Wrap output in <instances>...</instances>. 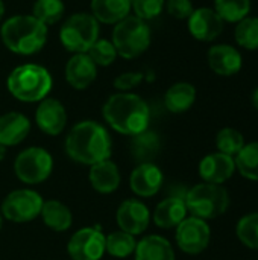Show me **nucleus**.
<instances>
[{"instance_id":"obj_1","label":"nucleus","mask_w":258,"mask_h":260,"mask_svg":"<svg viewBox=\"0 0 258 260\" xmlns=\"http://www.w3.org/2000/svg\"><path fill=\"white\" fill-rule=\"evenodd\" d=\"M64 148L75 163L93 166L111 158L113 142L106 126L96 120H81L68 131Z\"/></svg>"},{"instance_id":"obj_2","label":"nucleus","mask_w":258,"mask_h":260,"mask_svg":"<svg viewBox=\"0 0 258 260\" xmlns=\"http://www.w3.org/2000/svg\"><path fill=\"white\" fill-rule=\"evenodd\" d=\"M102 116L111 129L129 137L146 131L151 122L148 102L132 91L111 94L102 107Z\"/></svg>"},{"instance_id":"obj_3","label":"nucleus","mask_w":258,"mask_h":260,"mask_svg":"<svg viewBox=\"0 0 258 260\" xmlns=\"http://www.w3.org/2000/svg\"><path fill=\"white\" fill-rule=\"evenodd\" d=\"M49 27L32 14H17L6 18L0 27L3 46L15 55L32 56L47 43Z\"/></svg>"},{"instance_id":"obj_4","label":"nucleus","mask_w":258,"mask_h":260,"mask_svg":"<svg viewBox=\"0 0 258 260\" xmlns=\"http://www.w3.org/2000/svg\"><path fill=\"white\" fill-rule=\"evenodd\" d=\"M6 88L20 102L38 104L50 94L53 78L44 66L24 62L11 70L6 78Z\"/></svg>"},{"instance_id":"obj_5","label":"nucleus","mask_w":258,"mask_h":260,"mask_svg":"<svg viewBox=\"0 0 258 260\" xmlns=\"http://www.w3.org/2000/svg\"><path fill=\"white\" fill-rule=\"evenodd\" d=\"M111 41L119 56L123 59H135L141 56L151 46V27L146 21L131 14L125 20L114 24Z\"/></svg>"},{"instance_id":"obj_6","label":"nucleus","mask_w":258,"mask_h":260,"mask_svg":"<svg viewBox=\"0 0 258 260\" xmlns=\"http://www.w3.org/2000/svg\"><path fill=\"white\" fill-rule=\"evenodd\" d=\"M184 203L192 216L216 219L222 216L230 207V193L222 184L199 183L193 186L184 197Z\"/></svg>"},{"instance_id":"obj_7","label":"nucleus","mask_w":258,"mask_h":260,"mask_svg":"<svg viewBox=\"0 0 258 260\" xmlns=\"http://www.w3.org/2000/svg\"><path fill=\"white\" fill-rule=\"evenodd\" d=\"M99 34L100 24L90 12H75L62 21L58 37L62 47L73 55L87 53Z\"/></svg>"},{"instance_id":"obj_8","label":"nucleus","mask_w":258,"mask_h":260,"mask_svg":"<svg viewBox=\"0 0 258 260\" xmlns=\"http://www.w3.org/2000/svg\"><path fill=\"white\" fill-rule=\"evenodd\" d=\"M14 172L17 178L27 186L40 184L52 175L53 157L41 146H29L15 157Z\"/></svg>"},{"instance_id":"obj_9","label":"nucleus","mask_w":258,"mask_h":260,"mask_svg":"<svg viewBox=\"0 0 258 260\" xmlns=\"http://www.w3.org/2000/svg\"><path fill=\"white\" fill-rule=\"evenodd\" d=\"M43 203L44 200L36 190L17 189L5 197L0 206V213L11 222L26 224L40 216Z\"/></svg>"},{"instance_id":"obj_10","label":"nucleus","mask_w":258,"mask_h":260,"mask_svg":"<svg viewBox=\"0 0 258 260\" xmlns=\"http://www.w3.org/2000/svg\"><path fill=\"white\" fill-rule=\"evenodd\" d=\"M106 235L100 227H82L68 239L67 253L71 260H100L105 254Z\"/></svg>"},{"instance_id":"obj_11","label":"nucleus","mask_w":258,"mask_h":260,"mask_svg":"<svg viewBox=\"0 0 258 260\" xmlns=\"http://www.w3.org/2000/svg\"><path fill=\"white\" fill-rule=\"evenodd\" d=\"M175 230L176 245L186 254H201L210 245L211 229L207 221L201 218L187 216Z\"/></svg>"},{"instance_id":"obj_12","label":"nucleus","mask_w":258,"mask_h":260,"mask_svg":"<svg viewBox=\"0 0 258 260\" xmlns=\"http://www.w3.org/2000/svg\"><path fill=\"white\" fill-rule=\"evenodd\" d=\"M116 221L119 230L132 236H140L148 230L151 224V210L143 201L129 198L119 206L116 212Z\"/></svg>"},{"instance_id":"obj_13","label":"nucleus","mask_w":258,"mask_h":260,"mask_svg":"<svg viewBox=\"0 0 258 260\" xmlns=\"http://www.w3.org/2000/svg\"><path fill=\"white\" fill-rule=\"evenodd\" d=\"M224 20L217 15L213 8L202 6L195 8L192 15L187 18V27L190 35L202 43L214 41L224 30Z\"/></svg>"},{"instance_id":"obj_14","label":"nucleus","mask_w":258,"mask_h":260,"mask_svg":"<svg viewBox=\"0 0 258 260\" xmlns=\"http://www.w3.org/2000/svg\"><path fill=\"white\" fill-rule=\"evenodd\" d=\"M67 110L61 101L47 96L35 110V123L47 136H59L67 126Z\"/></svg>"},{"instance_id":"obj_15","label":"nucleus","mask_w":258,"mask_h":260,"mask_svg":"<svg viewBox=\"0 0 258 260\" xmlns=\"http://www.w3.org/2000/svg\"><path fill=\"white\" fill-rule=\"evenodd\" d=\"M164 175L155 163H138L129 175V187L140 198L155 197L163 187Z\"/></svg>"},{"instance_id":"obj_16","label":"nucleus","mask_w":258,"mask_h":260,"mask_svg":"<svg viewBox=\"0 0 258 260\" xmlns=\"http://www.w3.org/2000/svg\"><path fill=\"white\" fill-rule=\"evenodd\" d=\"M207 61L211 69L219 76H234L243 67V58L237 47L231 44H214L208 49Z\"/></svg>"},{"instance_id":"obj_17","label":"nucleus","mask_w":258,"mask_h":260,"mask_svg":"<svg viewBox=\"0 0 258 260\" xmlns=\"http://www.w3.org/2000/svg\"><path fill=\"white\" fill-rule=\"evenodd\" d=\"M97 69L87 53H73L65 64V81L75 90H85L96 81Z\"/></svg>"},{"instance_id":"obj_18","label":"nucleus","mask_w":258,"mask_h":260,"mask_svg":"<svg viewBox=\"0 0 258 260\" xmlns=\"http://www.w3.org/2000/svg\"><path fill=\"white\" fill-rule=\"evenodd\" d=\"M199 177L204 183L224 184L236 172L234 157H230L222 152H213L205 155L199 163Z\"/></svg>"},{"instance_id":"obj_19","label":"nucleus","mask_w":258,"mask_h":260,"mask_svg":"<svg viewBox=\"0 0 258 260\" xmlns=\"http://www.w3.org/2000/svg\"><path fill=\"white\" fill-rule=\"evenodd\" d=\"M30 120L20 111H9L0 116V145L5 148L17 146L30 133Z\"/></svg>"},{"instance_id":"obj_20","label":"nucleus","mask_w":258,"mask_h":260,"mask_svg":"<svg viewBox=\"0 0 258 260\" xmlns=\"http://www.w3.org/2000/svg\"><path fill=\"white\" fill-rule=\"evenodd\" d=\"M88 180H90L91 187L96 192L108 195L119 189L122 177H120L119 166L111 158H108V160H103L100 163L90 166Z\"/></svg>"},{"instance_id":"obj_21","label":"nucleus","mask_w":258,"mask_h":260,"mask_svg":"<svg viewBox=\"0 0 258 260\" xmlns=\"http://www.w3.org/2000/svg\"><path fill=\"white\" fill-rule=\"evenodd\" d=\"M187 213L189 210L184 203V198L170 197L157 204L152 219L157 227L170 230V229H176L187 218Z\"/></svg>"},{"instance_id":"obj_22","label":"nucleus","mask_w":258,"mask_h":260,"mask_svg":"<svg viewBox=\"0 0 258 260\" xmlns=\"http://www.w3.org/2000/svg\"><path fill=\"white\" fill-rule=\"evenodd\" d=\"M90 11L99 24L114 26L131 15V0H91Z\"/></svg>"},{"instance_id":"obj_23","label":"nucleus","mask_w":258,"mask_h":260,"mask_svg":"<svg viewBox=\"0 0 258 260\" xmlns=\"http://www.w3.org/2000/svg\"><path fill=\"white\" fill-rule=\"evenodd\" d=\"M134 256L135 260H175V250L166 238L149 235L137 241Z\"/></svg>"},{"instance_id":"obj_24","label":"nucleus","mask_w":258,"mask_h":260,"mask_svg":"<svg viewBox=\"0 0 258 260\" xmlns=\"http://www.w3.org/2000/svg\"><path fill=\"white\" fill-rule=\"evenodd\" d=\"M196 102V88L193 84L181 81L170 85L164 94V105L173 114L189 111Z\"/></svg>"},{"instance_id":"obj_25","label":"nucleus","mask_w":258,"mask_h":260,"mask_svg":"<svg viewBox=\"0 0 258 260\" xmlns=\"http://www.w3.org/2000/svg\"><path fill=\"white\" fill-rule=\"evenodd\" d=\"M44 225L56 233L67 232L73 224L71 210L58 200H49L43 203L41 213H40Z\"/></svg>"},{"instance_id":"obj_26","label":"nucleus","mask_w":258,"mask_h":260,"mask_svg":"<svg viewBox=\"0 0 258 260\" xmlns=\"http://www.w3.org/2000/svg\"><path fill=\"white\" fill-rule=\"evenodd\" d=\"M131 154L138 163H152L161 148L160 136L149 128L134 137H131Z\"/></svg>"},{"instance_id":"obj_27","label":"nucleus","mask_w":258,"mask_h":260,"mask_svg":"<svg viewBox=\"0 0 258 260\" xmlns=\"http://www.w3.org/2000/svg\"><path fill=\"white\" fill-rule=\"evenodd\" d=\"M135 247H137L135 236H132L126 232H122V230L113 232V233L106 235V238H105V253L113 257H117V259L129 257L131 254H134Z\"/></svg>"},{"instance_id":"obj_28","label":"nucleus","mask_w":258,"mask_h":260,"mask_svg":"<svg viewBox=\"0 0 258 260\" xmlns=\"http://www.w3.org/2000/svg\"><path fill=\"white\" fill-rule=\"evenodd\" d=\"M236 171L251 181H258V142L246 143L234 157Z\"/></svg>"},{"instance_id":"obj_29","label":"nucleus","mask_w":258,"mask_h":260,"mask_svg":"<svg viewBox=\"0 0 258 260\" xmlns=\"http://www.w3.org/2000/svg\"><path fill=\"white\" fill-rule=\"evenodd\" d=\"M252 8L251 0H214V11L224 23H239L249 15Z\"/></svg>"},{"instance_id":"obj_30","label":"nucleus","mask_w":258,"mask_h":260,"mask_svg":"<svg viewBox=\"0 0 258 260\" xmlns=\"http://www.w3.org/2000/svg\"><path fill=\"white\" fill-rule=\"evenodd\" d=\"M64 12L65 5L62 0H35L30 14L49 27L56 24L64 17Z\"/></svg>"},{"instance_id":"obj_31","label":"nucleus","mask_w":258,"mask_h":260,"mask_svg":"<svg viewBox=\"0 0 258 260\" xmlns=\"http://www.w3.org/2000/svg\"><path fill=\"white\" fill-rule=\"evenodd\" d=\"M236 43L246 50H258V17L248 15L236 24Z\"/></svg>"},{"instance_id":"obj_32","label":"nucleus","mask_w":258,"mask_h":260,"mask_svg":"<svg viewBox=\"0 0 258 260\" xmlns=\"http://www.w3.org/2000/svg\"><path fill=\"white\" fill-rule=\"evenodd\" d=\"M245 137L243 134L236 129V128H231V126H227V128H222L217 136H216V148H217V152H222V154H227L230 157H236L242 148L245 146Z\"/></svg>"},{"instance_id":"obj_33","label":"nucleus","mask_w":258,"mask_h":260,"mask_svg":"<svg viewBox=\"0 0 258 260\" xmlns=\"http://www.w3.org/2000/svg\"><path fill=\"white\" fill-rule=\"evenodd\" d=\"M87 55L93 59V62L97 67H109L116 62V59L119 56L113 41L106 40V38H100V37L88 49Z\"/></svg>"},{"instance_id":"obj_34","label":"nucleus","mask_w":258,"mask_h":260,"mask_svg":"<svg viewBox=\"0 0 258 260\" xmlns=\"http://www.w3.org/2000/svg\"><path fill=\"white\" fill-rule=\"evenodd\" d=\"M236 235L245 247L258 250V213L245 215L237 222Z\"/></svg>"},{"instance_id":"obj_35","label":"nucleus","mask_w":258,"mask_h":260,"mask_svg":"<svg viewBox=\"0 0 258 260\" xmlns=\"http://www.w3.org/2000/svg\"><path fill=\"white\" fill-rule=\"evenodd\" d=\"M164 5L166 0H131V14L148 23L161 15Z\"/></svg>"},{"instance_id":"obj_36","label":"nucleus","mask_w":258,"mask_h":260,"mask_svg":"<svg viewBox=\"0 0 258 260\" xmlns=\"http://www.w3.org/2000/svg\"><path fill=\"white\" fill-rule=\"evenodd\" d=\"M144 79V75L141 72H125L120 73L119 76H116L114 79V88L117 91H132L135 87H138Z\"/></svg>"},{"instance_id":"obj_37","label":"nucleus","mask_w":258,"mask_h":260,"mask_svg":"<svg viewBox=\"0 0 258 260\" xmlns=\"http://www.w3.org/2000/svg\"><path fill=\"white\" fill-rule=\"evenodd\" d=\"M164 9L176 20H187L195 11V6L192 0H166Z\"/></svg>"},{"instance_id":"obj_38","label":"nucleus","mask_w":258,"mask_h":260,"mask_svg":"<svg viewBox=\"0 0 258 260\" xmlns=\"http://www.w3.org/2000/svg\"><path fill=\"white\" fill-rule=\"evenodd\" d=\"M251 102H252L254 108L258 111V87L252 91V94H251Z\"/></svg>"},{"instance_id":"obj_39","label":"nucleus","mask_w":258,"mask_h":260,"mask_svg":"<svg viewBox=\"0 0 258 260\" xmlns=\"http://www.w3.org/2000/svg\"><path fill=\"white\" fill-rule=\"evenodd\" d=\"M5 12H6L5 2H3V0H0V21H2V20H3V17H5Z\"/></svg>"},{"instance_id":"obj_40","label":"nucleus","mask_w":258,"mask_h":260,"mask_svg":"<svg viewBox=\"0 0 258 260\" xmlns=\"http://www.w3.org/2000/svg\"><path fill=\"white\" fill-rule=\"evenodd\" d=\"M6 149H8V148H5L3 145H0V161L5 160V157H6Z\"/></svg>"},{"instance_id":"obj_41","label":"nucleus","mask_w":258,"mask_h":260,"mask_svg":"<svg viewBox=\"0 0 258 260\" xmlns=\"http://www.w3.org/2000/svg\"><path fill=\"white\" fill-rule=\"evenodd\" d=\"M2 227H3V216H2V213H0V230H2Z\"/></svg>"}]
</instances>
